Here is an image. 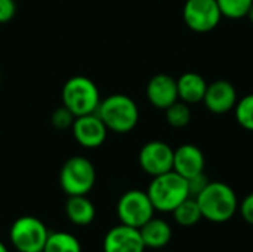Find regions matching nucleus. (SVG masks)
Masks as SVG:
<instances>
[{
    "label": "nucleus",
    "instance_id": "obj_1",
    "mask_svg": "<svg viewBox=\"0 0 253 252\" xmlns=\"http://www.w3.org/2000/svg\"><path fill=\"white\" fill-rule=\"evenodd\" d=\"M203 218L211 223H227L239 211V199L231 186L221 181H209L206 189L194 198Z\"/></svg>",
    "mask_w": 253,
    "mask_h": 252
},
{
    "label": "nucleus",
    "instance_id": "obj_2",
    "mask_svg": "<svg viewBox=\"0 0 253 252\" xmlns=\"http://www.w3.org/2000/svg\"><path fill=\"white\" fill-rule=\"evenodd\" d=\"M96 114L107 129L114 134H129L139 122V108L136 102L125 94H113L101 100Z\"/></svg>",
    "mask_w": 253,
    "mask_h": 252
},
{
    "label": "nucleus",
    "instance_id": "obj_3",
    "mask_svg": "<svg viewBox=\"0 0 253 252\" xmlns=\"http://www.w3.org/2000/svg\"><path fill=\"white\" fill-rule=\"evenodd\" d=\"M147 195L156 211L172 214V211L190 198L187 178L181 177L173 169L162 175L153 177L148 184Z\"/></svg>",
    "mask_w": 253,
    "mask_h": 252
},
{
    "label": "nucleus",
    "instance_id": "obj_4",
    "mask_svg": "<svg viewBox=\"0 0 253 252\" xmlns=\"http://www.w3.org/2000/svg\"><path fill=\"white\" fill-rule=\"evenodd\" d=\"M62 105L76 117L96 113L101 94L96 83L86 76H73L62 86Z\"/></svg>",
    "mask_w": 253,
    "mask_h": 252
},
{
    "label": "nucleus",
    "instance_id": "obj_5",
    "mask_svg": "<svg viewBox=\"0 0 253 252\" xmlns=\"http://www.w3.org/2000/svg\"><path fill=\"white\" fill-rule=\"evenodd\" d=\"M96 169L84 156H73L59 171V186L67 196H87L95 187Z\"/></svg>",
    "mask_w": 253,
    "mask_h": 252
},
{
    "label": "nucleus",
    "instance_id": "obj_6",
    "mask_svg": "<svg viewBox=\"0 0 253 252\" xmlns=\"http://www.w3.org/2000/svg\"><path fill=\"white\" fill-rule=\"evenodd\" d=\"M47 236L46 224L33 215L16 218L9 229V242L16 252H43Z\"/></svg>",
    "mask_w": 253,
    "mask_h": 252
},
{
    "label": "nucleus",
    "instance_id": "obj_7",
    "mask_svg": "<svg viewBox=\"0 0 253 252\" xmlns=\"http://www.w3.org/2000/svg\"><path fill=\"white\" fill-rule=\"evenodd\" d=\"M117 218L122 224L141 229L148 220L154 217V206L144 190L132 189L125 192L116 205Z\"/></svg>",
    "mask_w": 253,
    "mask_h": 252
},
{
    "label": "nucleus",
    "instance_id": "obj_8",
    "mask_svg": "<svg viewBox=\"0 0 253 252\" xmlns=\"http://www.w3.org/2000/svg\"><path fill=\"white\" fill-rule=\"evenodd\" d=\"M182 18L185 25L194 33H209L219 25L222 15L216 0H187Z\"/></svg>",
    "mask_w": 253,
    "mask_h": 252
},
{
    "label": "nucleus",
    "instance_id": "obj_9",
    "mask_svg": "<svg viewBox=\"0 0 253 252\" xmlns=\"http://www.w3.org/2000/svg\"><path fill=\"white\" fill-rule=\"evenodd\" d=\"M138 162L141 169L151 178L162 175L173 169V149L160 140L148 141L139 150Z\"/></svg>",
    "mask_w": 253,
    "mask_h": 252
},
{
    "label": "nucleus",
    "instance_id": "obj_10",
    "mask_svg": "<svg viewBox=\"0 0 253 252\" xmlns=\"http://www.w3.org/2000/svg\"><path fill=\"white\" fill-rule=\"evenodd\" d=\"M71 132L76 143L83 149H98L101 147L108 135V129L96 113L79 116L71 125Z\"/></svg>",
    "mask_w": 253,
    "mask_h": 252
},
{
    "label": "nucleus",
    "instance_id": "obj_11",
    "mask_svg": "<svg viewBox=\"0 0 253 252\" xmlns=\"http://www.w3.org/2000/svg\"><path fill=\"white\" fill-rule=\"evenodd\" d=\"M139 229L117 224L111 227L102 241V252H145Z\"/></svg>",
    "mask_w": 253,
    "mask_h": 252
},
{
    "label": "nucleus",
    "instance_id": "obj_12",
    "mask_svg": "<svg viewBox=\"0 0 253 252\" xmlns=\"http://www.w3.org/2000/svg\"><path fill=\"white\" fill-rule=\"evenodd\" d=\"M237 91L228 80H215L208 83V89L203 98V104L211 113L225 114L234 110L237 104Z\"/></svg>",
    "mask_w": 253,
    "mask_h": 252
},
{
    "label": "nucleus",
    "instance_id": "obj_13",
    "mask_svg": "<svg viewBox=\"0 0 253 252\" xmlns=\"http://www.w3.org/2000/svg\"><path fill=\"white\" fill-rule=\"evenodd\" d=\"M145 94L150 104L159 110H166L169 105L179 100L176 79L166 73H159L153 76L147 83Z\"/></svg>",
    "mask_w": 253,
    "mask_h": 252
},
{
    "label": "nucleus",
    "instance_id": "obj_14",
    "mask_svg": "<svg viewBox=\"0 0 253 252\" xmlns=\"http://www.w3.org/2000/svg\"><path fill=\"white\" fill-rule=\"evenodd\" d=\"M205 154L194 144H182L173 150V171L184 178H191L205 172Z\"/></svg>",
    "mask_w": 253,
    "mask_h": 252
},
{
    "label": "nucleus",
    "instance_id": "obj_15",
    "mask_svg": "<svg viewBox=\"0 0 253 252\" xmlns=\"http://www.w3.org/2000/svg\"><path fill=\"white\" fill-rule=\"evenodd\" d=\"M139 233L147 250L160 251L170 244L173 232L166 220L153 217L139 229Z\"/></svg>",
    "mask_w": 253,
    "mask_h": 252
},
{
    "label": "nucleus",
    "instance_id": "obj_16",
    "mask_svg": "<svg viewBox=\"0 0 253 252\" xmlns=\"http://www.w3.org/2000/svg\"><path fill=\"white\" fill-rule=\"evenodd\" d=\"M176 86H178L179 101H184L190 105V104L203 102L208 89V82L202 74L188 71L176 79Z\"/></svg>",
    "mask_w": 253,
    "mask_h": 252
},
{
    "label": "nucleus",
    "instance_id": "obj_17",
    "mask_svg": "<svg viewBox=\"0 0 253 252\" xmlns=\"http://www.w3.org/2000/svg\"><path fill=\"white\" fill-rule=\"evenodd\" d=\"M65 215L71 224L86 227L93 223L96 208L87 196H68L65 202Z\"/></svg>",
    "mask_w": 253,
    "mask_h": 252
},
{
    "label": "nucleus",
    "instance_id": "obj_18",
    "mask_svg": "<svg viewBox=\"0 0 253 252\" xmlns=\"http://www.w3.org/2000/svg\"><path fill=\"white\" fill-rule=\"evenodd\" d=\"M43 252H83L80 241L70 232H49Z\"/></svg>",
    "mask_w": 253,
    "mask_h": 252
},
{
    "label": "nucleus",
    "instance_id": "obj_19",
    "mask_svg": "<svg viewBox=\"0 0 253 252\" xmlns=\"http://www.w3.org/2000/svg\"><path fill=\"white\" fill-rule=\"evenodd\" d=\"M172 215L175 223L181 227H193L203 218L200 206L194 198H188L182 203H179L172 211Z\"/></svg>",
    "mask_w": 253,
    "mask_h": 252
},
{
    "label": "nucleus",
    "instance_id": "obj_20",
    "mask_svg": "<svg viewBox=\"0 0 253 252\" xmlns=\"http://www.w3.org/2000/svg\"><path fill=\"white\" fill-rule=\"evenodd\" d=\"M165 117L166 122L176 129L185 128L190 122H191V110L190 105L184 101H176L172 105H169L165 110Z\"/></svg>",
    "mask_w": 253,
    "mask_h": 252
},
{
    "label": "nucleus",
    "instance_id": "obj_21",
    "mask_svg": "<svg viewBox=\"0 0 253 252\" xmlns=\"http://www.w3.org/2000/svg\"><path fill=\"white\" fill-rule=\"evenodd\" d=\"M221 15L228 19H242L248 16L253 0H216Z\"/></svg>",
    "mask_w": 253,
    "mask_h": 252
},
{
    "label": "nucleus",
    "instance_id": "obj_22",
    "mask_svg": "<svg viewBox=\"0 0 253 252\" xmlns=\"http://www.w3.org/2000/svg\"><path fill=\"white\" fill-rule=\"evenodd\" d=\"M234 116L243 129L253 132V94H249L237 101L234 107Z\"/></svg>",
    "mask_w": 253,
    "mask_h": 252
},
{
    "label": "nucleus",
    "instance_id": "obj_23",
    "mask_svg": "<svg viewBox=\"0 0 253 252\" xmlns=\"http://www.w3.org/2000/svg\"><path fill=\"white\" fill-rule=\"evenodd\" d=\"M74 119H76V116L68 108L61 105L52 113L50 122H52L53 128H56V129H68V128H71Z\"/></svg>",
    "mask_w": 253,
    "mask_h": 252
},
{
    "label": "nucleus",
    "instance_id": "obj_24",
    "mask_svg": "<svg viewBox=\"0 0 253 252\" xmlns=\"http://www.w3.org/2000/svg\"><path fill=\"white\" fill-rule=\"evenodd\" d=\"M187 183H188L190 198H197L206 189V186L209 184V178H208V175L205 172H202V174H197V175L188 178Z\"/></svg>",
    "mask_w": 253,
    "mask_h": 252
},
{
    "label": "nucleus",
    "instance_id": "obj_25",
    "mask_svg": "<svg viewBox=\"0 0 253 252\" xmlns=\"http://www.w3.org/2000/svg\"><path fill=\"white\" fill-rule=\"evenodd\" d=\"M239 212L248 224L253 226V192L239 203Z\"/></svg>",
    "mask_w": 253,
    "mask_h": 252
},
{
    "label": "nucleus",
    "instance_id": "obj_26",
    "mask_svg": "<svg viewBox=\"0 0 253 252\" xmlns=\"http://www.w3.org/2000/svg\"><path fill=\"white\" fill-rule=\"evenodd\" d=\"M16 13L15 0H0V24L9 22Z\"/></svg>",
    "mask_w": 253,
    "mask_h": 252
},
{
    "label": "nucleus",
    "instance_id": "obj_27",
    "mask_svg": "<svg viewBox=\"0 0 253 252\" xmlns=\"http://www.w3.org/2000/svg\"><path fill=\"white\" fill-rule=\"evenodd\" d=\"M0 252H10L9 247H7L3 241H0Z\"/></svg>",
    "mask_w": 253,
    "mask_h": 252
},
{
    "label": "nucleus",
    "instance_id": "obj_28",
    "mask_svg": "<svg viewBox=\"0 0 253 252\" xmlns=\"http://www.w3.org/2000/svg\"><path fill=\"white\" fill-rule=\"evenodd\" d=\"M248 18H249V21L253 24V4L251 6V9H249V12H248Z\"/></svg>",
    "mask_w": 253,
    "mask_h": 252
},
{
    "label": "nucleus",
    "instance_id": "obj_29",
    "mask_svg": "<svg viewBox=\"0 0 253 252\" xmlns=\"http://www.w3.org/2000/svg\"><path fill=\"white\" fill-rule=\"evenodd\" d=\"M156 252H166V251H163V250H160V251H156Z\"/></svg>",
    "mask_w": 253,
    "mask_h": 252
}]
</instances>
